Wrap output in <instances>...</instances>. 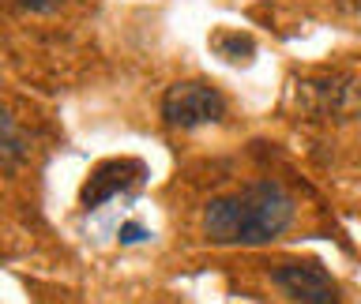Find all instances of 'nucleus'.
I'll return each instance as SVG.
<instances>
[{
  "label": "nucleus",
  "mask_w": 361,
  "mask_h": 304,
  "mask_svg": "<svg viewBox=\"0 0 361 304\" xmlns=\"http://www.w3.org/2000/svg\"><path fill=\"white\" fill-rule=\"evenodd\" d=\"M293 222V196L275 180L219 196L203 207V236L211 244H267Z\"/></svg>",
  "instance_id": "1"
},
{
  "label": "nucleus",
  "mask_w": 361,
  "mask_h": 304,
  "mask_svg": "<svg viewBox=\"0 0 361 304\" xmlns=\"http://www.w3.org/2000/svg\"><path fill=\"white\" fill-rule=\"evenodd\" d=\"M226 117V98L214 87L200 83V79H185L173 83L162 98V120L169 128H203V124H219Z\"/></svg>",
  "instance_id": "2"
},
{
  "label": "nucleus",
  "mask_w": 361,
  "mask_h": 304,
  "mask_svg": "<svg viewBox=\"0 0 361 304\" xmlns=\"http://www.w3.org/2000/svg\"><path fill=\"white\" fill-rule=\"evenodd\" d=\"M271 281H275L290 300H301V304H331V300H338L335 278L327 274L320 263H312V259H298V263L275 267L271 270Z\"/></svg>",
  "instance_id": "3"
},
{
  "label": "nucleus",
  "mask_w": 361,
  "mask_h": 304,
  "mask_svg": "<svg viewBox=\"0 0 361 304\" xmlns=\"http://www.w3.org/2000/svg\"><path fill=\"white\" fill-rule=\"evenodd\" d=\"M143 177V162H135V158H113V162H102L94 173L87 177L83 184V207L94 210L102 203L117 199L124 188H132L135 180Z\"/></svg>",
  "instance_id": "4"
},
{
  "label": "nucleus",
  "mask_w": 361,
  "mask_h": 304,
  "mask_svg": "<svg viewBox=\"0 0 361 304\" xmlns=\"http://www.w3.org/2000/svg\"><path fill=\"white\" fill-rule=\"evenodd\" d=\"M30 158V135L16 120V113L0 106V173H16Z\"/></svg>",
  "instance_id": "5"
},
{
  "label": "nucleus",
  "mask_w": 361,
  "mask_h": 304,
  "mask_svg": "<svg viewBox=\"0 0 361 304\" xmlns=\"http://www.w3.org/2000/svg\"><path fill=\"white\" fill-rule=\"evenodd\" d=\"M214 45H219V49H230L226 53L230 61H252V38H241V34H219Z\"/></svg>",
  "instance_id": "6"
},
{
  "label": "nucleus",
  "mask_w": 361,
  "mask_h": 304,
  "mask_svg": "<svg viewBox=\"0 0 361 304\" xmlns=\"http://www.w3.org/2000/svg\"><path fill=\"white\" fill-rule=\"evenodd\" d=\"M19 11H30V15H53V11L64 8V0H11Z\"/></svg>",
  "instance_id": "7"
},
{
  "label": "nucleus",
  "mask_w": 361,
  "mask_h": 304,
  "mask_svg": "<svg viewBox=\"0 0 361 304\" xmlns=\"http://www.w3.org/2000/svg\"><path fill=\"white\" fill-rule=\"evenodd\" d=\"M121 241H124V244H132V241H143V229H140V225H124Z\"/></svg>",
  "instance_id": "8"
}]
</instances>
